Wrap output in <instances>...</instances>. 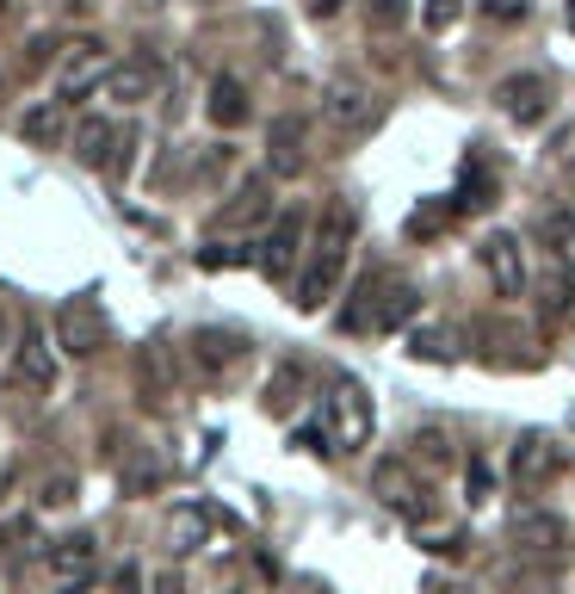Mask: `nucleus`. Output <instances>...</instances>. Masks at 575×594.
<instances>
[{
	"label": "nucleus",
	"mask_w": 575,
	"mask_h": 594,
	"mask_svg": "<svg viewBox=\"0 0 575 594\" xmlns=\"http://www.w3.org/2000/svg\"><path fill=\"white\" fill-rule=\"evenodd\" d=\"M533 13V0H482V20H496V25H519Z\"/></svg>",
	"instance_id": "nucleus-30"
},
{
	"label": "nucleus",
	"mask_w": 575,
	"mask_h": 594,
	"mask_svg": "<svg viewBox=\"0 0 575 594\" xmlns=\"http://www.w3.org/2000/svg\"><path fill=\"white\" fill-rule=\"evenodd\" d=\"M365 20H371V32H396L408 20V0H365Z\"/></svg>",
	"instance_id": "nucleus-27"
},
{
	"label": "nucleus",
	"mask_w": 575,
	"mask_h": 594,
	"mask_svg": "<svg viewBox=\"0 0 575 594\" xmlns=\"http://www.w3.org/2000/svg\"><path fill=\"white\" fill-rule=\"evenodd\" d=\"M371 397H365L359 378H334L322 397V434H328V452H365L371 446Z\"/></svg>",
	"instance_id": "nucleus-1"
},
{
	"label": "nucleus",
	"mask_w": 575,
	"mask_h": 594,
	"mask_svg": "<svg viewBox=\"0 0 575 594\" xmlns=\"http://www.w3.org/2000/svg\"><path fill=\"white\" fill-rule=\"evenodd\" d=\"M563 538H570V526L556 514H519L514 520V545L519 551H563Z\"/></svg>",
	"instance_id": "nucleus-18"
},
{
	"label": "nucleus",
	"mask_w": 575,
	"mask_h": 594,
	"mask_svg": "<svg viewBox=\"0 0 575 594\" xmlns=\"http://www.w3.org/2000/svg\"><path fill=\"white\" fill-rule=\"evenodd\" d=\"M458 13H464V0H427V32H445V25H458Z\"/></svg>",
	"instance_id": "nucleus-31"
},
{
	"label": "nucleus",
	"mask_w": 575,
	"mask_h": 594,
	"mask_svg": "<svg viewBox=\"0 0 575 594\" xmlns=\"http://www.w3.org/2000/svg\"><path fill=\"white\" fill-rule=\"evenodd\" d=\"M408 533L421 538L427 551H464V526H458V520H427V514H415V520H408Z\"/></svg>",
	"instance_id": "nucleus-23"
},
{
	"label": "nucleus",
	"mask_w": 575,
	"mask_h": 594,
	"mask_svg": "<svg viewBox=\"0 0 575 594\" xmlns=\"http://www.w3.org/2000/svg\"><path fill=\"white\" fill-rule=\"evenodd\" d=\"M112 143H118V131L106 124V118H81L75 124V155L87 161V168H112Z\"/></svg>",
	"instance_id": "nucleus-19"
},
{
	"label": "nucleus",
	"mask_w": 575,
	"mask_h": 594,
	"mask_svg": "<svg viewBox=\"0 0 575 594\" xmlns=\"http://www.w3.org/2000/svg\"><path fill=\"white\" fill-rule=\"evenodd\" d=\"M211 538V508H198V501H180L168 514V551L173 557H186V551H198Z\"/></svg>",
	"instance_id": "nucleus-16"
},
{
	"label": "nucleus",
	"mask_w": 575,
	"mask_h": 594,
	"mask_svg": "<svg viewBox=\"0 0 575 594\" xmlns=\"http://www.w3.org/2000/svg\"><path fill=\"white\" fill-rule=\"evenodd\" d=\"M50 570L62 575V582H87V575L99 570V538L94 533H69L50 545Z\"/></svg>",
	"instance_id": "nucleus-14"
},
{
	"label": "nucleus",
	"mask_w": 575,
	"mask_h": 594,
	"mask_svg": "<svg viewBox=\"0 0 575 594\" xmlns=\"http://www.w3.org/2000/svg\"><path fill=\"white\" fill-rule=\"evenodd\" d=\"M570 310H575V267L563 248H551L545 254V272H538V316L545 323H563Z\"/></svg>",
	"instance_id": "nucleus-11"
},
{
	"label": "nucleus",
	"mask_w": 575,
	"mask_h": 594,
	"mask_svg": "<svg viewBox=\"0 0 575 594\" xmlns=\"http://www.w3.org/2000/svg\"><path fill=\"white\" fill-rule=\"evenodd\" d=\"M452 198H458L452 211H482V205L496 198V180H489V168H482L477 155L464 161V173H458V192H452Z\"/></svg>",
	"instance_id": "nucleus-22"
},
{
	"label": "nucleus",
	"mask_w": 575,
	"mask_h": 594,
	"mask_svg": "<svg viewBox=\"0 0 575 594\" xmlns=\"http://www.w3.org/2000/svg\"><path fill=\"white\" fill-rule=\"evenodd\" d=\"M57 347H62V353H75V360H87V353L106 347V304H99L94 291L62 298V310H57Z\"/></svg>",
	"instance_id": "nucleus-2"
},
{
	"label": "nucleus",
	"mask_w": 575,
	"mask_h": 594,
	"mask_svg": "<svg viewBox=\"0 0 575 594\" xmlns=\"http://www.w3.org/2000/svg\"><path fill=\"white\" fill-rule=\"evenodd\" d=\"M304 168V155H297V124H279V131H272V173H297Z\"/></svg>",
	"instance_id": "nucleus-26"
},
{
	"label": "nucleus",
	"mask_w": 575,
	"mask_h": 594,
	"mask_svg": "<svg viewBox=\"0 0 575 594\" xmlns=\"http://www.w3.org/2000/svg\"><path fill=\"white\" fill-rule=\"evenodd\" d=\"M415 360H458V328H415V341H408Z\"/></svg>",
	"instance_id": "nucleus-24"
},
{
	"label": "nucleus",
	"mask_w": 575,
	"mask_h": 594,
	"mask_svg": "<svg viewBox=\"0 0 575 594\" xmlns=\"http://www.w3.org/2000/svg\"><path fill=\"white\" fill-rule=\"evenodd\" d=\"M297 254H304V217H279V223H272V235H267V248L254 254V260H260V272H267V279H291Z\"/></svg>",
	"instance_id": "nucleus-12"
},
{
	"label": "nucleus",
	"mask_w": 575,
	"mask_h": 594,
	"mask_svg": "<svg viewBox=\"0 0 575 594\" xmlns=\"http://www.w3.org/2000/svg\"><path fill=\"white\" fill-rule=\"evenodd\" d=\"M75 496V483L69 477H57V483H44V508H62V501Z\"/></svg>",
	"instance_id": "nucleus-33"
},
{
	"label": "nucleus",
	"mask_w": 575,
	"mask_h": 594,
	"mask_svg": "<svg viewBox=\"0 0 575 594\" xmlns=\"http://www.w3.org/2000/svg\"><path fill=\"white\" fill-rule=\"evenodd\" d=\"M477 260H482V272L496 279V298H526V260H519V242L507 230L482 235Z\"/></svg>",
	"instance_id": "nucleus-8"
},
{
	"label": "nucleus",
	"mask_w": 575,
	"mask_h": 594,
	"mask_svg": "<svg viewBox=\"0 0 575 594\" xmlns=\"http://www.w3.org/2000/svg\"><path fill=\"white\" fill-rule=\"evenodd\" d=\"M106 69H112V57H106L94 38H75L69 50H62V69H57V106L87 99L99 87V75H106Z\"/></svg>",
	"instance_id": "nucleus-3"
},
{
	"label": "nucleus",
	"mask_w": 575,
	"mask_h": 594,
	"mask_svg": "<svg viewBox=\"0 0 575 594\" xmlns=\"http://www.w3.org/2000/svg\"><path fill=\"white\" fill-rule=\"evenodd\" d=\"M489 496H496V477H489V464H470V501H489Z\"/></svg>",
	"instance_id": "nucleus-32"
},
{
	"label": "nucleus",
	"mask_w": 575,
	"mask_h": 594,
	"mask_svg": "<svg viewBox=\"0 0 575 594\" xmlns=\"http://www.w3.org/2000/svg\"><path fill=\"white\" fill-rule=\"evenodd\" d=\"M272 211H279V205H272V180L267 173H248V180L230 192V205L217 211V230H254V223H267Z\"/></svg>",
	"instance_id": "nucleus-9"
},
{
	"label": "nucleus",
	"mask_w": 575,
	"mask_h": 594,
	"mask_svg": "<svg viewBox=\"0 0 575 594\" xmlns=\"http://www.w3.org/2000/svg\"><path fill=\"white\" fill-rule=\"evenodd\" d=\"M445 594H477V589H445Z\"/></svg>",
	"instance_id": "nucleus-37"
},
{
	"label": "nucleus",
	"mask_w": 575,
	"mask_h": 594,
	"mask_svg": "<svg viewBox=\"0 0 575 594\" xmlns=\"http://www.w3.org/2000/svg\"><path fill=\"white\" fill-rule=\"evenodd\" d=\"M94 94L118 99V106H136V99H149V94H155V69H149V62H112V69L99 75Z\"/></svg>",
	"instance_id": "nucleus-15"
},
{
	"label": "nucleus",
	"mask_w": 575,
	"mask_h": 594,
	"mask_svg": "<svg viewBox=\"0 0 575 594\" xmlns=\"http://www.w3.org/2000/svg\"><path fill=\"white\" fill-rule=\"evenodd\" d=\"M242 360H248V335H235V328H198L192 335V365L205 384H223Z\"/></svg>",
	"instance_id": "nucleus-5"
},
{
	"label": "nucleus",
	"mask_w": 575,
	"mask_h": 594,
	"mask_svg": "<svg viewBox=\"0 0 575 594\" xmlns=\"http://www.w3.org/2000/svg\"><path fill=\"white\" fill-rule=\"evenodd\" d=\"M248 118V87L235 75H217L211 81V124H223V131H235Z\"/></svg>",
	"instance_id": "nucleus-21"
},
{
	"label": "nucleus",
	"mask_w": 575,
	"mask_h": 594,
	"mask_svg": "<svg viewBox=\"0 0 575 594\" xmlns=\"http://www.w3.org/2000/svg\"><path fill=\"white\" fill-rule=\"evenodd\" d=\"M507 471H514L519 489H538V483L556 471V440H551V434H519V440H514V459H507Z\"/></svg>",
	"instance_id": "nucleus-13"
},
{
	"label": "nucleus",
	"mask_w": 575,
	"mask_h": 594,
	"mask_svg": "<svg viewBox=\"0 0 575 594\" xmlns=\"http://www.w3.org/2000/svg\"><path fill=\"white\" fill-rule=\"evenodd\" d=\"M25 136H32V143H50V136L62 131V112L57 106H32V112H25V124H20Z\"/></svg>",
	"instance_id": "nucleus-28"
},
{
	"label": "nucleus",
	"mask_w": 575,
	"mask_h": 594,
	"mask_svg": "<svg viewBox=\"0 0 575 594\" xmlns=\"http://www.w3.org/2000/svg\"><path fill=\"white\" fill-rule=\"evenodd\" d=\"M13 378L20 384H32V390H57V378H62V365H57V353H50V335L44 328H25L20 335V347H13Z\"/></svg>",
	"instance_id": "nucleus-10"
},
{
	"label": "nucleus",
	"mask_w": 575,
	"mask_h": 594,
	"mask_svg": "<svg viewBox=\"0 0 575 594\" xmlns=\"http://www.w3.org/2000/svg\"><path fill=\"white\" fill-rule=\"evenodd\" d=\"M533 235L545 242V248H570V235H575V211H570V205H556V211H538Z\"/></svg>",
	"instance_id": "nucleus-25"
},
{
	"label": "nucleus",
	"mask_w": 575,
	"mask_h": 594,
	"mask_svg": "<svg viewBox=\"0 0 575 594\" xmlns=\"http://www.w3.org/2000/svg\"><path fill=\"white\" fill-rule=\"evenodd\" d=\"M563 25H570V32H575V0H570V7H563Z\"/></svg>",
	"instance_id": "nucleus-36"
},
{
	"label": "nucleus",
	"mask_w": 575,
	"mask_h": 594,
	"mask_svg": "<svg viewBox=\"0 0 575 594\" xmlns=\"http://www.w3.org/2000/svg\"><path fill=\"white\" fill-rule=\"evenodd\" d=\"M0 7H7V0H0Z\"/></svg>",
	"instance_id": "nucleus-39"
},
{
	"label": "nucleus",
	"mask_w": 575,
	"mask_h": 594,
	"mask_svg": "<svg viewBox=\"0 0 575 594\" xmlns=\"http://www.w3.org/2000/svg\"><path fill=\"white\" fill-rule=\"evenodd\" d=\"M7 477H13V452H7V440H0V489H7Z\"/></svg>",
	"instance_id": "nucleus-35"
},
{
	"label": "nucleus",
	"mask_w": 575,
	"mask_h": 594,
	"mask_svg": "<svg viewBox=\"0 0 575 594\" xmlns=\"http://www.w3.org/2000/svg\"><path fill=\"white\" fill-rule=\"evenodd\" d=\"M378 291H383V267H371L359 286H353V298H346L341 328H353V335H378Z\"/></svg>",
	"instance_id": "nucleus-17"
},
{
	"label": "nucleus",
	"mask_w": 575,
	"mask_h": 594,
	"mask_svg": "<svg viewBox=\"0 0 575 594\" xmlns=\"http://www.w3.org/2000/svg\"><path fill=\"white\" fill-rule=\"evenodd\" d=\"M415 323V286H403V279H390L383 272V291H378V335H390V328Z\"/></svg>",
	"instance_id": "nucleus-20"
},
{
	"label": "nucleus",
	"mask_w": 575,
	"mask_h": 594,
	"mask_svg": "<svg viewBox=\"0 0 575 594\" xmlns=\"http://www.w3.org/2000/svg\"><path fill=\"white\" fill-rule=\"evenodd\" d=\"M0 335H7V310H0Z\"/></svg>",
	"instance_id": "nucleus-38"
},
{
	"label": "nucleus",
	"mask_w": 575,
	"mask_h": 594,
	"mask_svg": "<svg viewBox=\"0 0 575 594\" xmlns=\"http://www.w3.org/2000/svg\"><path fill=\"white\" fill-rule=\"evenodd\" d=\"M309 13H316V20H334V13H341V0H304Z\"/></svg>",
	"instance_id": "nucleus-34"
},
{
	"label": "nucleus",
	"mask_w": 575,
	"mask_h": 594,
	"mask_svg": "<svg viewBox=\"0 0 575 594\" xmlns=\"http://www.w3.org/2000/svg\"><path fill=\"white\" fill-rule=\"evenodd\" d=\"M322 112H328V124L334 131H346V136H359V131H371L378 124V99H371V87L365 81H328V99H322Z\"/></svg>",
	"instance_id": "nucleus-7"
},
{
	"label": "nucleus",
	"mask_w": 575,
	"mask_h": 594,
	"mask_svg": "<svg viewBox=\"0 0 575 594\" xmlns=\"http://www.w3.org/2000/svg\"><path fill=\"white\" fill-rule=\"evenodd\" d=\"M371 489H378L383 508H396L403 520L427 514V483L415 477V464H408V459H383L378 471H371Z\"/></svg>",
	"instance_id": "nucleus-6"
},
{
	"label": "nucleus",
	"mask_w": 575,
	"mask_h": 594,
	"mask_svg": "<svg viewBox=\"0 0 575 594\" xmlns=\"http://www.w3.org/2000/svg\"><path fill=\"white\" fill-rule=\"evenodd\" d=\"M496 106L514 118L519 131H533V124H545V112H551V81L538 75V69H519V75H507L496 87Z\"/></svg>",
	"instance_id": "nucleus-4"
},
{
	"label": "nucleus",
	"mask_w": 575,
	"mask_h": 594,
	"mask_svg": "<svg viewBox=\"0 0 575 594\" xmlns=\"http://www.w3.org/2000/svg\"><path fill=\"white\" fill-rule=\"evenodd\" d=\"M254 248H230V242H217V248H198V267H248Z\"/></svg>",
	"instance_id": "nucleus-29"
}]
</instances>
